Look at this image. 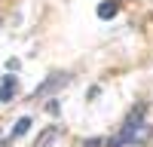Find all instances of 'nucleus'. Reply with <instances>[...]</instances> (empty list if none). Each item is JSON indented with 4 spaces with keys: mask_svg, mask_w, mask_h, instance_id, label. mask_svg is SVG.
Instances as JSON below:
<instances>
[{
    "mask_svg": "<svg viewBox=\"0 0 153 147\" xmlns=\"http://www.w3.org/2000/svg\"><path fill=\"white\" fill-rule=\"evenodd\" d=\"M58 135H61V129H58V126H49V129L40 135V138H37V144H34V147H49V144H55V141H58Z\"/></svg>",
    "mask_w": 153,
    "mask_h": 147,
    "instance_id": "4",
    "label": "nucleus"
},
{
    "mask_svg": "<svg viewBox=\"0 0 153 147\" xmlns=\"http://www.w3.org/2000/svg\"><path fill=\"white\" fill-rule=\"evenodd\" d=\"M150 135H153V129L144 120V104H138L132 114L126 117V126H123V132L117 138L110 141V147H141V144L150 141Z\"/></svg>",
    "mask_w": 153,
    "mask_h": 147,
    "instance_id": "1",
    "label": "nucleus"
},
{
    "mask_svg": "<svg viewBox=\"0 0 153 147\" xmlns=\"http://www.w3.org/2000/svg\"><path fill=\"white\" fill-rule=\"evenodd\" d=\"M16 95H19V83H16V77H6L0 80V101L3 104H9V101H16Z\"/></svg>",
    "mask_w": 153,
    "mask_h": 147,
    "instance_id": "2",
    "label": "nucleus"
},
{
    "mask_svg": "<svg viewBox=\"0 0 153 147\" xmlns=\"http://www.w3.org/2000/svg\"><path fill=\"white\" fill-rule=\"evenodd\" d=\"M31 122H34L31 117H19V120H16V126H12V132H9V141H19L22 135L31 129Z\"/></svg>",
    "mask_w": 153,
    "mask_h": 147,
    "instance_id": "3",
    "label": "nucleus"
},
{
    "mask_svg": "<svg viewBox=\"0 0 153 147\" xmlns=\"http://www.w3.org/2000/svg\"><path fill=\"white\" fill-rule=\"evenodd\" d=\"M113 16H117V3H110V0H107V3L98 6V19H113Z\"/></svg>",
    "mask_w": 153,
    "mask_h": 147,
    "instance_id": "5",
    "label": "nucleus"
}]
</instances>
